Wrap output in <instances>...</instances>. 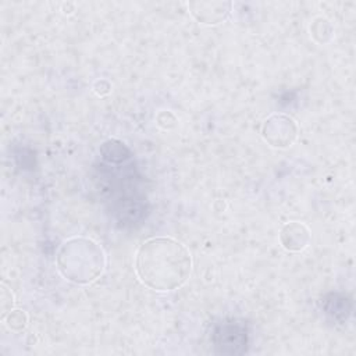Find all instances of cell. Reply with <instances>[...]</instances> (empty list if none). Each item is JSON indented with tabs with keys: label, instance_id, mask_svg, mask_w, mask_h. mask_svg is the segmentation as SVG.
<instances>
[{
	"label": "cell",
	"instance_id": "cell-1",
	"mask_svg": "<svg viewBox=\"0 0 356 356\" xmlns=\"http://www.w3.org/2000/svg\"><path fill=\"white\" fill-rule=\"evenodd\" d=\"M139 280L154 291H174L184 285L191 274L189 250L172 238H150L136 253Z\"/></svg>",
	"mask_w": 356,
	"mask_h": 356
},
{
	"label": "cell",
	"instance_id": "cell-2",
	"mask_svg": "<svg viewBox=\"0 0 356 356\" xmlns=\"http://www.w3.org/2000/svg\"><path fill=\"white\" fill-rule=\"evenodd\" d=\"M57 264L67 280L76 284H88L102 274L104 254L96 242L85 238H72L63 243Z\"/></svg>",
	"mask_w": 356,
	"mask_h": 356
},
{
	"label": "cell",
	"instance_id": "cell-3",
	"mask_svg": "<svg viewBox=\"0 0 356 356\" xmlns=\"http://www.w3.org/2000/svg\"><path fill=\"white\" fill-rule=\"evenodd\" d=\"M213 342L218 353L241 355L246 350V330L239 324L224 323L214 330Z\"/></svg>",
	"mask_w": 356,
	"mask_h": 356
},
{
	"label": "cell",
	"instance_id": "cell-4",
	"mask_svg": "<svg viewBox=\"0 0 356 356\" xmlns=\"http://www.w3.org/2000/svg\"><path fill=\"white\" fill-rule=\"evenodd\" d=\"M231 3L225 1H195L189 3L192 15L202 24L216 25L225 21L231 13Z\"/></svg>",
	"mask_w": 356,
	"mask_h": 356
},
{
	"label": "cell",
	"instance_id": "cell-5",
	"mask_svg": "<svg viewBox=\"0 0 356 356\" xmlns=\"http://www.w3.org/2000/svg\"><path fill=\"white\" fill-rule=\"evenodd\" d=\"M282 231L291 234V236L288 235V239H282L281 241L285 249H288V250H298L295 239H298V242L302 246V249L306 246V243L309 241V231H307V228L305 225L298 224V222H291V224H286L282 228Z\"/></svg>",
	"mask_w": 356,
	"mask_h": 356
},
{
	"label": "cell",
	"instance_id": "cell-6",
	"mask_svg": "<svg viewBox=\"0 0 356 356\" xmlns=\"http://www.w3.org/2000/svg\"><path fill=\"white\" fill-rule=\"evenodd\" d=\"M7 325L13 330H22L26 325V314L22 310H14L10 313Z\"/></svg>",
	"mask_w": 356,
	"mask_h": 356
}]
</instances>
